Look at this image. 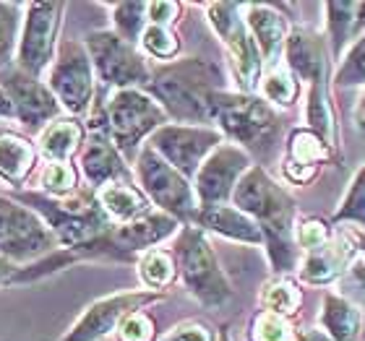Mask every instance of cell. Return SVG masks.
Segmentation results:
<instances>
[{
	"label": "cell",
	"mask_w": 365,
	"mask_h": 341,
	"mask_svg": "<svg viewBox=\"0 0 365 341\" xmlns=\"http://www.w3.org/2000/svg\"><path fill=\"white\" fill-rule=\"evenodd\" d=\"M230 204L248 214L259 224L274 271L289 273L292 268H297V253L300 251L295 245V198L282 185H277L267 169L253 164L237 180Z\"/></svg>",
	"instance_id": "cell-1"
},
{
	"label": "cell",
	"mask_w": 365,
	"mask_h": 341,
	"mask_svg": "<svg viewBox=\"0 0 365 341\" xmlns=\"http://www.w3.org/2000/svg\"><path fill=\"white\" fill-rule=\"evenodd\" d=\"M146 91L160 102L170 120L212 125V97L225 91V76L212 61L185 58L152 70Z\"/></svg>",
	"instance_id": "cell-2"
},
{
	"label": "cell",
	"mask_w": 365,
	"mask_h": 341,
	"mask_svg": "<svg viewBox=\"0 0 365 341\" xmlns=\"http://www.w3.org/2000/svg\"><path fill=\"white\" fill-rule=\"evenodd\" d=\"M16 201H21L24 206H29L31 211H37L42 216V221L50 227L63 251L89 243L113 227V221L107 219L102 206L97 204L94 190L86 185H81L76 193H71L66 198H50L42 193H19Z\"/></svg>",
	"instance_id": "cell-3"
},
{
	"label": "cell",
	"mask_w": 365,
	"mask_h": 341,
	"mask_svg": "<svg viewBox=\"0 0 365 341\" xmlns=\"http://www.w3.org/2000/svg\"><path fill=\"white\" fill-rule=\"evenodd\" d=\"M105 112V133L123 154V159H136L138 149L149 141L154 130L168 125L170 117L162 105L146 89H118L102 102Z\"/></svg>",
	"instance_id": "cell-4"
},
{
	"label": "cell",
	"mask_w": 365,
	"mask_h": 341,
	"mask_svg": "<svg viewBox=\"0 0 365 341\" xmlns=\"http://www.w3.org/2000/svg\"><path fill=\"white\" fill-rule=\"evenodd\" d=\"M173 256H175L182 287L188 289L190 297H196L204 308L217 310L232 300L230 279L222 271L217 253H214L204 229H198L196 224H185L178 229Z\"/></svg>",
	"instance_id": "cell-5"
},
{
	"label": "cell",
	"mask_w": 365,
	"mask_h": 341,
	"mask_svg": "<svg viewBox=\"0 0 365 341\" xmlns=\"http://www.w3.org/2000/svg\"><path fill=\"white\" fill-rule=\"evenodd\" d=\"M212 122L222 136L232 138V144L251 152L269 149L279 130V117L272 105L259 94L243 91H217L212 97Z\"/></svg>",
	"instance_id": "cell-6"
},
{
	"label": "cell",
	"mask_w": 365,
	"mask_h": 341,
	"mask_svg": "<svg viewBox=\"0 0 365 341\" xmlns=\"http://www.w3.org/2000/svg\"><path fill=\"white\" fill-rule=\"evenodd\" d=\"M86 55L94 76L107 89H146L152 81V68L136 45L120 39L113 29H94L84 39Z\"/></svg>",
	"instance_id": "cell-7"
},
{
	"label": "cell",
	"mask_w": 365,
	"mask_h": 341,
	"mask_svg": "<svg viewBox=\"0 0 365 341\" xmlns=\"http://www.w3.org/2000/svg\"><path fill=\"white\" fill-rule=\"evenodd\" d=\"M97 76L91 68L84 42L63 39L58 45L55 61L47 70V89L53 91L58 105L66 115L84 120L97 99Z\"/></svg>",
	"instance_id": "cell-8"
},
{
	"label": "cell",
	"mask_w": 365,
	"mask_h": 341,
	"mask_svg": "<svg viewBox=\"0 0 365 341\" xmlns=\"http://www.w3.org/2000/svg\"><path fill=\"white\" fill-rule=\"evenodd\" d=\"M136 180L144 196L152 201L162 214H168L178 224H193L198 214V201L190 180H185L178 169H173L160 154L149 149H138L136 154Z\"/></svg>",
	"instance_id": "cell-9"
},
{
	"label": "cell",
	"mask_w": 365,
	"mask_h": 341,
	"mask_svg": "<svg viewBox=\"0 0 365 341\" xmlns=\"http://www.w3.org/2000/svg\"><path fill=\"white\" fill-rule=\"evenodd\" d=\"M66 8V3H24L14 65L26 76L42 78V73L55 61Z\"/></svg>",
	"instance_id": "cell-10"
},
{
	"label": "cell",
	"mask_w": 365,
	"mask_h": 341,
	"mask_svg": "<svg viewBox=\"0 0 365 341\" xmlns=\"http://www.w3.org/2000/svg\"><path fill=\"white\" fill-rule=\"evenodd\" d=\"M61 248L42 216L29 206L8 196H0V258L19 268L34 263Z\"/></svg>",
	"instance_id": "cell-11"
},
{
	"label": "cell",
	"mask_w": 365,
	"mask_h": 341,
	"mask_svg": "<svg viewBox=\"0 0 365 341\" xmlns=\"http://www.w3.org/2000/svg\"><path fill=\"white\" fill-rule=\"evenodd\" d=\"M206 16L227 50L230 70H232L237 89L243 94H253L259 89L264 61H261L259 47L243 21V3H209Z\"/></svg>",
	"instance_id": "cell-12"
},
{
	"label": "cell",
	"mask_w": 365,
	"mask_h": 341,
	"mask_svg": "<svg viewBox=\"0 0 365 341\" xmlns=\"http://www.w3.org/2000/svg\"><path fill=\"white\" fill-rule=\"evenodd\" d=\"M225 141L214 125H180V122H168L160 130H154L146 146L154 149L170 167L193 180L201 162Z\"/></svg>",
	"instance_id": "cell-13"
},
{
	"label": "cell",
	"mask_w": 365,
	"mask_h": 341,
	"mask_svg": "<svg viewBox=\"0 0 365 341\" xmlns=\"http://www.w3.org/2000/svg\"><path fill=\"white\" fill-rule=\"evenodd\" d=\"M251 167H253L251 154L245 152V149H240V146L230 144V141H222V144L201 162L198 172L193 174V180H190L193 193H196L198 209L230 204L237 180H240Z\"/></svg>",
	"instance_id": "cell-14"
},
{
	"label": "cell",
	"mask_w": 365,
	"mask_h": 341,
	"mask_svg": "<svg viewBox=\"0 0 365 341\" xmlns=\"http://www.w3.org/2000/svg\"><path fill=\"white\" fill-rule=\"evenodd\" d=\"M165 300V292H152V289H133V292H115L97 303H91L81 318L66 331V336L58 341H99L110 336L120 326L125 315L136 310H146L149 305Z\"/></svg>",
	"instance_id": "cell-15"
},
{
	"label": "cell",
	"mask_w": 365,
	"mask_h": 341,
	"mask_svg": "<svg viewBox=\"0 0 365 341\" xmlns=\"http://www.w3.org/2000/svg\"><path fill=\"white\" fill-rule=\"evenodd\" d=\"M0 89L6 91L8 102L14 107V117L21 122L26 130H42L47 122L61 117L63 110L53 91L47 89L42 78L26 76L16 65L0 70Z\"/></svg>",
	"instance_id": "cell-16"
},
{
	"label": "cell",
	"mask_w": 365,
	"mask_h": 341,
	"mask_svg": "<svg viewBox=\"0 0 365 341\" xmlns=\"http://www.w3.org/2000/svg\"><path fill=\"white\" fill-rule=\"evenodd\" d=\"M81 180L86 188L99 190L107 182L115 180H133L128 169V162L115 149L105 130H86V144L81 149V164H78Z\"/></svg>",
	"instance_id": "cell-17"
},
{
	"label": "cell",
	"mask_w": 365,
	"mask_h": 341,
	"mask_svg": "<svg viewBox=\"0 0 365 341\" xmlns=\"http://www.w3.org/2000/svg\"><path fill=\"white\" fill-rule=\"evenodd\" d=\"M284 65L292 70V76L308 84H327L329 53L327 39H321L311 29H292L284 42Z\"/></svg>",
	"instance_id": "cell-18"
},
{
	"label": "cell",
	"mask_w": 365,
	"mask_h": 341,
	"mask_svg": "<svg viewBox=\"0 0 365 341\" xmlns=\"http://www.w3.org/2000/svg\"><path fill=\"white\" fill-rule=\"evenodd\" d=\"M243 21L251 31L256 47H259L261 61L267 63L269 68L277 65L289 34L287 19L277 8L264 6V3H251V6H243Z\"/></svg>",
	"instance_id": "cell-19"
},
{
	"label": "cell",
	"mask_w": 365,
	"mask_h": 341,
	"mask_svg": "<svg viewBox=\"0 0 365 341\" xmlns=\"http://www.w3.org/2000/svg\"><path fill=\"white\" fill-rule=\"evenodd\" d=\"M358 245L352 235H334L324 248L313 251L305 256L300 263V279L308 284H329V281L339 279L347 266L355 261Z\"/></svg>",
	"instance_id": "cell-20"
},
{
	"label": "cell",
	"mask_w": 365,
	"mask_h": 341,
	"mask_svg": "<svg viewBox=\"0 0 365 341\" xmlns=\"http://www.w3.org/2000/svg\"><path fill=\"white\" fill-rule=\"evenodd\" d=\"M97 204L102 206L105 216L113 224H130L149 216L154 211L152 201L144 196V190L138 188L133 180H115L94 190Z\"/></svg>",
	"instance_id": "cell-21"
},
{
	"label": "cell",
	"mask_w": 365,
	"mask_h": 341,
	"mask_svg": "<svg viewBox=\"0 0 365 341\" xmlns=\"http://www.w3.org/2000/svg\"><path fill=\"white\" fill-rule=\"evenodd\" d=\"M193 224H196L198 229H204V232H214V235L235 240V243L264 245V235H261L259 224H256L248 214H243L240 209H235L232 204L198 209Z\"/></svg>",
	"instance_id": "cell-22"
},
{
	"label": "cell",
	"mask_w": 365,
	"mask_h": 341,
	"mask_svg": "<svg viewBox=\"0 0 365 341\" xmlns=\"http://www.w3.org/2000/svg\"><path fill=\"white\" fill-rule=\"evenodd\" d=\"M86 144V125L78 117L71 115H61L53 122H47L45 128L39 130L37 141V154L45 162H71L76 154H81Z\"/></svg>",
	"instance_id": "cell-23"
},
{
	"label": "cell",
	"mask_w": 365,
	"mask_h": 341,
	"mask_svg": "<svg viewBox=\"0 0 365 341\" xmlns=\"http://www.w3.org/2000/svg\"><path fill=\"white\" fill-rule=\"evenodd\" d=\"M37 146L19 130L0 128V182L19 188L37 167Z\"/></svg>",
	"instance_id": "cell-24"
},
{
	"label": "cell",
	"mask_w": 365,
	"mask_h": 341,
	"mask_svg": "<svg viewBox=\"0 0 365 341\" xmlns=\"http://www.w3.org/2000/svg\"><path fill=\"white\" fill-rule=\"evenodd\" d=\"M321 326L327 331L329 341H358L360 315L358 308L350 305L336 292L324 295V310H321Z\"/></svg>",
	"instance_id": "cell-25"
},
{
	"label": "cell",
	"mask_w": 365,
	"mask_h": 341,
	"mask_svg": "<svg viewBox=\"0 0 365 341\" xmlns=\"http://www.w3.org/2000/svg\"><path fill=\"white\" fill-rule=\"evenodd\" d=\"M327 26L331 58H339L352 39H358V3H327Z\"/></svg>",
	"instance_id": "cell-26"
},
{
	"label": "cell",
	"mask_w": 365,
	"mask_h": 341,
	"mask_svg": "<svg viewBox=\"0 0 365 341\" xmlns=\"http://www.w3.org/2000/svg\"><path fill=\"white\" fill-rule=\"evenodd\" d=\"M136 266H138V279H141V284L146 289H152V292H165L178 276L175 256L170 251H165V248H152V251L141 253Z\"/></svg>",
	"instance_id": "cell-27"
},
{
	"label": "cell",
	"mask_w": 365,
	"mask_h": 341,
	"mask_svg": "<svg viewBox=\"0 0 365 341\" xmlns=\"http://www.w3.org/2000/svg\"><path fill=\"white\" fill-rule=\"evenodd\" d=\"M305 122H308V130H313L329 149H334L336 125H334V112H331V102H329V94H327V84H313L311 91H308Z\"/></svg>",
	"instance_id": "cell-28"
},
{
	"label": "cell",
	"mask_w": 365,
	"mask_h": 341,
	"mask_svg": "<svg viewBox=\"0 0 365 341\" xmlns=\"http://www.w3.org/2000/svg\"><path fill=\"white\" fill-rule=\"evenodd\" d=\"M259 91H261V99L272 107H282V110H287L297 102V94H300V81L292 76V70L287 65H272V68L261 76L259 81Z\"/></svg>",
	"instance_id": "cell-29"
},
{
	"label": "cell",
	"mask_w": 365,
	"mask_h": 341,
	"mask_svg": "<svg viewBox=\"0 0 365 341\" xmlns=\"http://www.w3.org/2000/svg\"><path fill=\"white\" fill-rule=\"evenodd\" d=\"M259 303H261V310L282 315V318H289V315H295V313L300 310L303 292H300V287H297L292 279L277 276V279L267 281V284L261 287Z\"/></svg>",
	"instance_id": "cell-30"
},
{
	"label": "cell",
	"mask_w": 365,
	"mask_h": 341,
	"mask_svg": "<svg viewBox=\"0 0 365 341\" xmlns=\"http://www.w3.org/2000/svg\"><path fill=\"white\" fill-rule=\"evenodd\" d=\"M251 341H329V336L319 334V331L300 334V331L289 323V318L259 310L251 323Z\"/></svg>",
	"instance_id": "cell-31"
},
{
	"label": "cell",
	"mask_w": 365,
	"mask_h": 341,
	"mask_svg": "<svg viewBox=\"0 0 365 341\" xmlns=\"http://www.w3.org/2000/svg\"><path fill=\"white\" fill-rule=\"evenodd\" d=\"M37 188L42 196L66 198L81 188V172L73 162H45L39 172Z\"/></svg>",
	"instance_id": "cell-32"
},
{
	"label": "cell",
	"mask_w": 365,
	"mask_h": 341,
	"mask_svg": "<svg viewBox=\"0 0 365 341\" xmlns=\"http://www.w3.org/2000/svg\"><path fill=\"white\" fill-rule=\"evenodd\" d=\"M329 157H331V149H329V146L324 144L313 130L295 128L292 133H289L287 162H295V164H303V167L319 169Z\"/></svg>",
	"instance_id": "cell-33"
},
{
	"label": "cell",
	"mask_w": 365,
	"mask_h": 341,
	"mask_svg": "<svg viewBox=\"0 0 365 341\" xmlns=\"http://www.w3.org/2000/svg\"><path fill=\"white\" fill-rule=\"evenodd\" d=\"M110 19H113V31L120 39L138 47V39L144 34L146 23V3H107Z\"/></svg>",
	"instance_id": "cell-34"
},
{
	"label": "cell",
	"mask_w": 365,
	"mask_h": 341,
	"mask_svg": "<svg viewBox=\"0 0 365 341\" xmlns=\"http://www.w3.org/2000/svg\"><path fill=\"white\" fill-rule=\"evenodd\" d=\"M24 3H3L0 0V70L14 65L19 31H21Z\"/></svg>",
	"instance_id": "cell-35"
},
{
	"label": "cell",
	"mask_w": 365,
	"mask_h": 341,
	"mask_svg": "<svg viewBox=\"0 0 365 341\" xmlns=\"http://www.w3.org/2000/svg\"><path fill=\"white\" fill-rule=\"evenodd\" d=\"M141 53H146L154 61H173L180 53V39L168 26H157V23H146L144 34L138 39Z\"/></svg>",
	"instance_id": "cell-36"
},
{
	"label": "cell",
	"mask_w": 365,
	"mask_h": 341,
	"mask_svg": "<svg viewBox=\"0 0 365 341\" xmlns=\"http://www.w3.org/2000/svg\"><path fill=\"white\" fill-rule=\"evenodd\" d=\"M334 221L336 224L339 221H352V224H360L365 229V164L355 174V180H352L350 190H347L339 211L334 214Z\"/></svg>",
	"instance_id": "cell-37"
},
{
	"label": "cell",
	"mask_w": 365,
	"mask_h": 341,
	"mask_svg": "<svg viewBox=\"0 0 365 341\" xmlns=\"http://www.w3.org/2000/svg\"><path fill=\"white\" fill-rule=\"evenodd\" d=\"M336 86H360L365 84V31L355 39L350 53L344 55L342 65L334 76Z\"/></svg>",
	"instance_id": "cell-38"
},
{
	"label": "cell",
	"mask_w": 365,
	"mask_h": 341,
	"mask_svg": "<svg viewBox=\"0 0 365 341\" xmlns=\"http://www.w3.org/2000/svg\"><path fill=\"white\" fill-rule=\"evenodd\" d=\"M115 334H118V341H154L157 339V323L146 310H136L120 320Z\"/></svg>",
	"instance_id": "cell-39"
},
{
	"label": "cell",
	"mask_w": 365,
	"mask_h": 341,
	"mask_svg": "<svg viewBox=\"0 0 365 341\" xmlns=\"http://www.w3.org/2000/svg\"><path fill=\"white\" fill-rule=\"evenodd\" d=\"M331 240V232H329V224L327 221L316 219H303L300 224H295V245L297 251H305V253H313L324 248V245Z\"/></svg>",
	"instance_id": "cell-40"
},
{
	"label": "cell",
	"mask_w": 365,
	"mask_h": 341,
	"mask_svg": "<svg viewBox=\"0 0 365 341\" xmlns=\"http://www.w3.org/2000/svg\"><path fill=\"white\" fill-rule=\"evenodd\" d=\"M344 284V292L339 297H344L350 305H365V258H355L350 266H347V271L339 276Z\"/></svg>",
	"instance_id": "cell-41"
},
{
	"label": "cell",
	"mask_w": 365,
	"mask_h": 341,
	"mask_svg": "<svg viewBox=\"0 0 365 341\" xmlns=\"http://www.w3.org/2000/svg\"><path fill=\"white\" fill-rule=\"evenodd\" d=\"M162 341H220V336L204 320H182L175 328H170V334L162 336Z\"/></svg>",
	"instance_id": "cell-42"
},
{
	"label": "cell",
	"mask_w": 365,
	"mask_h": 341,
	"mask_svg": "<svg viewBox=\"0 0 365 341\" xmlns=\"http://www.w3.org/2000/svg\"><path fill=\"white\" fill-rule=\"evenodd\" d=\"M182 6L180 3H173V0H160V3H146V19L149 23H157V26H168L173 29V23L178 21Z\"/></svg>",
	"instance_id": "cell-43"
},
{
	"label": "cell",
	"mask_w": 365,
	"mask_h": 341,
	"mask_svg": "<svg viewBox=\"0 0 365 341\" xmlns=\"http://www.w3.org/2000/svg\"><path fill=\"white\" fill-rule=\"evenodd\" d=\"M282 172H284V177H287L289 182H295V185H308V182L316 177V172H319V169L303 167V164H295V162L284 159V164H282Z\"/></svg>",
	"instance_id": "cell-44"
},
{
	"label": "cell",
	"mask_w": 365,
	"mask_h": 341,
	"mask_svg": "<svg viewBox=\"0 0 365 341\" xmlns=\"http://www.w3.org/2000/svg\"><path fill=\"white\" fill-rule=\"evenodd\" d=\"M16 268H19L16 263H11V261H6V258H0V287H6L8 279L16 273Z\"/></svg>",
	"instance_id": "cell-45"
},
{
	"label": "cell",
	"mask_w": 365,
	"mask_h": 341,
	"mask_svg": "<svg viewBox=\"0 0 365 341\" xmlns=\"http://www.w3.org/2000/svg\"><path fill=\"white\" fill-rule=\"evenodd\" d=\"M0 117H14V107H11V102H8L3 89H0Z\"/></svg>",
	"instance_id": "cell-46"
},
{
	"label": "cell",
	"mask_w": 365,
	"mask_h": 341,
	"mask_svg": "<svg viewBox=\"0 0 365 341\" xmlns=\"http://www.w3.org/2000/svg\"><path fill=\"white\" fill-rule=\"evenodd\" d=\"M358 128L365 136V91H363V99H360V107H358Z\"/></svg>",
	"instance_id": "cell-47"
},
{
	"label": "cell",
	"mask_w": 365,
	"mask_h": 341,
	"mask_svg": "<svg viewBox=\"0 0 365 341\" xmlns=\"http://www.w3.org/2000/svg\"><path fill=\"white\" fill-rule=\"evenodd\" d=\"M355 245H358L360 251H363V256H365V229H363V232H358V237H355Z\"/></svg>",
	"instance_id": "cell-48"
},
{
	"label": "cell",
	"mask_w": 365,
	"mask_h": 341,
	"mask_svg": "<svg viewBox=\"0 0 365 341\" xmlns=\"http://www.w3.org/2000/svg\"><path fill=\"white\" fill-rule=\"evenodd\" d=\"M220 341H230V339H227V336H220Z\"/></svg>",
	"instance_id": "cell-49"
}]
</instances>
